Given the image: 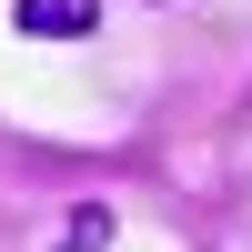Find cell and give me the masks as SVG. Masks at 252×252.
I'll list each match as a JSON object with an SVG mask.
<instances>
[{"mask_svg": "<svg viewBox=\"0 0 252 252\" xmlns=\"http://www.w3.org/2000/svg\"><path fill=\"white\" fill-rule=\"evenodd\" d=\"M10 31L20 40H81V31H101V0H10Z\"/></svg>", "mask_w": 252, "mask_h": 252, "instance_id": "1", "label": "cell"}, {"mask_svg": "<svg viewBox=\"0 0 252 252\" xmlns=\"http://www.w3.org/2000/svg\"><path fill=\"white\" fill-rule=\"evenodd\" d=\"M101 242H111V212H101V202H81L71 232H61V252H101Z\"/></svg>", "mask_w": 252, "mask_h": 252, "instance_id": "2", "label": "cell"}]
</instances>
